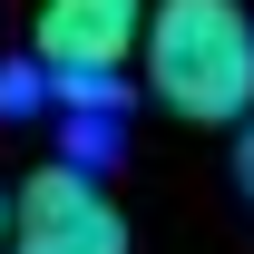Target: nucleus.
I'll use <instances>...</instances> for the list:
<instances>
[{
  "instance_id": "f03ea898",
  "label": "nucleus",
  "mask_w": 254,
  "mask_h": 254,
  "mask_svg": "<svg viewBox=\"0 0 254 254\" xmlns=\"http://www.w3.org/2000/svg\"><path fill=\"white\" fill-rule=\"evenodd\" d=\"M10 254H127V215L78 166H39L10 195Z\"/></svg>"
},
{
  "instance_id": "f257e3e1",
  "label": "nucleus",
  "mask_w": 254,
  "mask_h": 254,
  "mask_svg": "<svg viewBox=\"0 0 254 254\" xmlns=\"http://www.w3.org/2000/svg\"><path fill=\"white\" fill-rule=\"evenodd\" d=\"M147 98L186 127H254V10L245 0H157L147 10Z\"/></svg>"
},
{
  "instance_id": "39448f33",
  "label": "nucleus",
  "mask_w": 254,
  "mask_h": 254,
  "mask_svg": "<svg viewBox=\"0 0 254 254\" xmlns=\"http://www.w3.org/2000/svg\"><path fill=\"white\" fill-rule=\"evenodd\" d=\"M0 254H10V195H0Z\"/></svg>"
},
{
  "instance_id": "20e7f679",
  "label": "nucleus",
  "mask_w": 254,
  "mask_h": 254,
  "mask_svg": "<svg viewBox=\"0 0 254 254\" xmlns=\"http://www.w3.org/2000/svg\"><path fill=\"white\" fill-rule=\"evenodd\" d=\"M235 186H245V205H254V127L235 137Z\"/></svg>"
},
{
  "instance_id": "7ed1b4c3",
  "label": "nucleus",
  "mask_w": 254,
  "mask_h": 254,
  "mask_svg": "<svg viewBox=\"0 0 254 254\" xmlns=\"http://www.w3.org/2000/svg\"><path fill=\"white\" fill-rule=\"evenodd\" d=\"M147 10H157V0H39L30 49L59 68V78H108L118 59L147 49Z\"/></svg>"
}]
</instances>
